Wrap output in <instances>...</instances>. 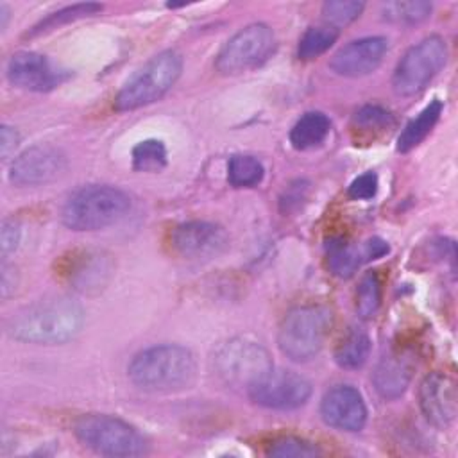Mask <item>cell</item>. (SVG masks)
I'll return each mask as SVG.
<instances>
[{
	"label": "cell",
	"instance_id": "1",
	"mask_svg": "<svg viewBox=\"0 0 458 458\" xmlns=\"http://www.w3.org/2000/svg\"><path fill=\"white\" fill-rule=\"evenodd\" d=\"M86 320L84 308L72 297L36 301L18 310L5 324V333L25 344L59 345L73 340Z\"/></svg>",
	"mask_w": 458,
	"mask_h": 458
},
{
	"label": "cell",
	"instance_id": "2",
	"mask_svg": "<svg viewBox=\"0 0 458 458\" xmlns=\"http://www.w3.org/2000/svg\"><path fill=\"white\" fill-rule=\"evenodd\" d=\"M129 379L145 392L172 394L190 388L197 376V361L190 349L161 344L140 351L127 367Z\"/></svg>",
	"mask_w": 458,
	"mask_h": 458
},
{
	"label": "cell",
	"instance_id": "3",
	"mask_svg": "<svg viewBox=\"0 0 458 458\" xmlns=\"http://www.w3.org/2000/svg\"><path fill=\"white\" fill-rule=\"evenodd\" d=\"M131 209V197L109 184H89L68 197L61 209L63 224L72 231H98L122 220Z\"/></svg>",
	"mask_w": 458,
	"mask_h": 458
},
{
	"label": "cell",
	"instance_id": "4",
	"mask_svg": "<svg viewBox=\"0 0 458 458\" xmlns=\"http://www.w3.org/2000/svg\"><path fill=\"white\" fill-rule=\"evenodd\" d=\"M331 327L333 313L327 306H295L281 320L277 331L279 351L292 361H308L322 351Z\"/></svg>",
	"mask_w": 458,
	"mask_h": 458
},
{
	"label": "cell",
	"instance_id": "5",
	"mask_svg": "<svg viewBox=\"0 0 458 458\" xmlns=\"http://www.w3.org/2000/svg\"><path fill=\"white\" fill-rule=\"evenodd\" d=\"M77 440L102 456L129 458L148 453L147 438L129 422L106 413H86L73 422Z\"/></svg>",
	"mask_w": 458,
	"mask_h": 458
},
{
	"label": "cell",
	"instance_id": "6",
	"mask_svg": "<svg viewBox=\"0 0 458 458\" xmlns=\"http://www.w3.org/2000/svg\"><path fill=\"white\" fill-rule=\"evenodd\" d=\"M182 72V57L175 50H163L138 68L114 97L116 111H132L163 98Z\"/></svg>",
	"mask_w": 458,
	"mask_h": 458
},
{
	"label": "cell",
	"instance_id": "7",
	"mask_svg": "<svg viewBox=\"0 0 458 458\" xmlns=\"http://www.w3.org/2000/svg\"><path fill=\"white\" fill-rule=\"evenodd\" d=\"M272 367V358L263 344L247 336H234L222 342L211 356L213 374L224 385L245 388V392Z\"/></svg>",
	"mask_w": 458,
	"mask_h": 458
},
{
	"label": "cell",
	"instance_id": "8",
	"mask_svg": "<svg viewBox=\"0 0 458 458\" xmlns=\"http://www.w3.org/2000/svg\"><path fill=\"white\" fill-rule=\"evenodd\" d=\"M447 61V45L440 36H428L410 47L397 63L392 86L401 97L420 93Z\"/></svg>",
	"mask_w": 458,
	"mask_h": 458
},
{
	"label": "cell",
	"instance_id": "9",
	"mask_svg": "<svg viewBox=\"0 0 458 458\" xmlns=\"http://www.w3.org/2000/svg\"><path fill=\"white\" fill-rule=\"evenodd\" d=\"M274 50V30L267 23H250L224 43L215 59V68L222 75H238L263 64Z\"/></svg>",
	"mask_w": 458,
	"mask_h": 458
},
{
	"label": "cell",
	"instance_id": "10",
	"mask_svg": "<svg viewBox=\"0 0 458 458\" xmlns=\"http://www.w3.org/2000/svg\"><path fill=\"white\" fill-rule=\"evenodd\" d=\"M247 395L268 410H295L311 397V383L293 370L272 367L247 390Z\"/></svg>",
	"mask_w": 458,
	"mask_h": 458
},
{
	"label": "cell",
	"instance_id": "11",
	"mask_svg": "<svg viewBox=\"0 0 458 458\" xmlns=\"http://www.w3.org/2000/svg\"><path fill=\"white\" fill-rule=\"evenodd\" d=\"M168 243L172 252L186 261H208L227 249L229 236L218 224L190 220L170 231Z\"/></svg>",
	"mask_w": 458,
	"mask_h": 458
},
{
	"label": "cell",
	"instance_id": "12",
	"mask_svg": "<svg viewBox=\"0 0 458 458\" xmlns=\"http://www.w3.org/2000/svg\"><path fill=\"white\" fill-rule=\"evenodd\" d=\"M66 168V156L50 145H34L16 156L9 168L14 186H41L57 179Z\"/></svg>",
	"mask_w": 458,
	"mask_h": 458
},
{
	"label": "cell",
	"instance_id": "13",
	"mask_svg": "<svg viewBox=\"0 0 458 458\" xmlns=\"http://www.w3.org/2000/svg\"><path fill=\"white\" fill-rule=\"evenodd\" d=\"M419 406L426 420L440 429L449 428L458 411V390L453 376L431 372L419 385Z\"/></svg>",
	"mask_w": 458,
	"mask_h": 458
},
{
	"label": "cell",
	"instance_id": "14",
	"mask_svg": "<svg viewBox=\"0 0 458 458\" xmlns=\"http://www.w3.org/2000/svg\"><path fill=\"white\" fill-rule=\"evenodd\" d=\"M320 417L335 429L356 433L367 422V406L354 386L335 385L320 401Z\"/></svg>",
	"mask_w": 458,
	"mask_h": 458
},
{
	"label": "cell",
	"instance_id": "15",
	"mask_svg": "<svg viewBox=\"0 0 458 458\" xmlns=\"http://www.w3.org/2000/svg\"><path fill=\"white\" fill-rule=\"evenodd\" d=\"M386 50L388 39L383 36L352 39L333 54L329 68L340 77H363L372 73L381 64Z\"/></svg>",
	"mask_w": 458,
	"mask_h": 458
},
{
	"label": "cell",
	"instance_id": "16",
	"mask_svg": "<svg viewBox=\"0 0 458 458\" xmlns=\"http://www.w3.org/2000/svg\"><path fill=\"white\" fill-rule=\"evenodd\" d=\"M7 79L13 86L25 91H50L64 81V72L57 70L48 57L21 50L11 55L7 63Z\"/></svg>",
	"mask_w": 458,
	"mask_h": 458
},
{
	"label": "cell",
	"instance_id": "17",
	"mask_svg": "<svg viewBox=\"0 0 458 458\" xmlns=\"http://www.w3.org/2000/svg\"><path fill=\"white\" fill-rule=\"evenodd\" d=\"M113 274V259L102 250H82L68 259L64 276L73 290L81 293L100 292Z\"/></svg>",
	"mask_w": 458,
	"mask_h": 458
},
{
	"label": "cell",
	"instance_id": "18",
	"mask_svg": "<svg viewBox=\"0 0 458 458\" xmlns=\"http://www.w3.org/2000/svg\"><path fill=\"white\" fill-rule=\"evenodd\" d=\"M411 370L410 360L403 354L383 356L372 372V385L379 397L386 401L399 399L411 381Z\"/></svg>",
	"mask_w": 458,
	"mask_h": 458
},
{
	"label": "cell",
	"instance_id": "19",
	"mask_svg": "<svg viewBox=\"0 0 458 458\" xmlns=\"http://www.w3.org/2000/svg\"><path fill=\"white\" fill-rule=\"evenodd\" d=\"M329 127L331 122L322 111H308L290 129V143L297 150L315 148L326 140Z\"/></svg>",
	"mask_w": 458,
	"mask_h": 458
},
{
	"label": "cell",
	"instance_id": "20",
	"mask_svg": "<svg viewBox=\"0 0 458 458\" xmlns=\"http://www.w3.org/2000/svg\"><path fill=\"white\" fill-rule=\"evenodd\" d=\"M442 102L440 100H431L415 118H411L404 129L401 131L399 138H397V150L399 152H410L413 150L417 145H420L426 136L433 131V127L437 125L440 114H442Z\"/></svg>",
	"mask_w": 458,
	"mask_h": 458
},
{
	"label": "cell",
	"instance_id": "21",
	"mask_svg": "<svg viewBox=\"0 0 458 458\" xmlns=\"http://www.w3.org/2000/svg\"><path fill=\"white\" fill-rule=\"evenodd\" d=\"M370 354V338L360 327H351L335 347V361L347 370L361 369Z\"/></svg>",
	"mask_w": 458,
	"mask_h": 458
},
{
	"label": "cell",
	"instance_id": "22",
	"mask_svg": "<svg viewBox=\"0 0 458 458\" xmlns=\"http://www.w3.org/2000/svg\"><path fill=\"white\" fill-rule=\"evenodd\" d=\"M365 261L363 250L349 243L345 238H331L326 243V263L333 276L351 277Z\"/></svg>",
	"mask_w": 458,
	"mask_h": 458
},
{
	"label": "cell",
	"instance_id": "23",
	"mask_svg": "<svg viewBox=\"0 0 458 458\" xmlns=\"http://www.w3.org/2000/svg\"><path fill=\"white\" fill-rule=\"evenodd\" d=\"M338 39V29L329 25H313L304 30L297 45V57L301 61H313L326 54Z\"/></svg>",
	"mask_w": 458,
	"mask_h": 458
},
{
	"label": "cell",
	"instance_id": "24",
	"mask_svg": "<svg viewBox=\"0 0 458 458\" xmlns=\"http://www.w3.org/2000/svg\"><path fill=\"white\" fill-rule=\"evenodd\" d=\"M265 168L254 156L236 154L227 163V181L234 188H252L263 181Z\"/></svg>",
	"mask_w": 458,
	"mask_h": 458
},
{
	"label": "cell",
	"instance_id": "25",
	"mask_svg": "<svg viewBox=\"0 0 458 458\" xmlns=\"http://www.w3.org/2000/svg\"><path fill=\"white\" fill-rule=\"evenodd\" d=\"M433 5L424 0L411 2H386L381 5V14L385 20L399 25H417L429 18Z\"/></svg>",
	"mask_w": 458,
	"mask_h": 458
},
{
	"label": "cell",
	"instance_id": "26",
	"mask_svg": "<svg viewBox=\"0 0 458 458\" xmlns=\"http://www.w3.org/2000/svg\"><path fill=\"white\" fill-rule=\"evenodd\" d=\"M168 163L166 147L161 140H143L132 148V168L136 172L156 174L161 172Z\"/></svg>",
	"mask_w": 458,
	"mask_h": 458
},
{
	"label": "cell",
	"instance_id": "27",
	"mask_svg": "<svg viewBox=\"0 0 458 458\" xmlns=\"http://www.w3.org/2000/svg\"><path fill=\"white\" fill-rule=\"evenodd\" d=\"M102 9H104L102 4H95V2H82V4L66 5V7H63L55 13H50L45 20H41L38 25H34L32 30L29 32V36H38V34L48 32L52 29H57L63 23H70V21H75L79 18L98 14Z\"/></svg>",
	"mask_w": 458,
	"mask_h": 458
},
{
	"label": "cell",
	"instance_id": "28",
	"mask_svg": "<svg viewBox=\"0 0 458 458\" xmlns=\"http://www.w3.org/2000/svg\"><path fill=\"white\" fill-rule=\"evenodd\" d=\"M392 125H394L392 113L376 104H367V106L360 107L352 116V129L360 136L381 134L386 129H390Z\"/></svg>",
	"mask_w": 458,
	"mask_h": 458
},
{
	"label": "cell",
	"instance_id": "29",
	"mask_svg": "<svg viewBox=\"0 0 458 458\" xmlns=\"http://www.w3.org/2000/svg\"><path fill=\"white\" fill-rule=\"evenodd\" d=\"M265 454L274 458H315V456H320L322 451L315 442H310L301 437L286 435L268 442Z\"/></svg>",
	"mask_w": 458,
	"mask_h": 458
},
{
	"label": "cell",
	"instance_id": "30",
	"mask_svg": "<svg viewBox=\"0 0 458 458\" xmlns=\"http://www.w3.org/2000/svg\"><path fill=\"white\" fill-rule=\"evenodd\" d=\"M381 306V281L376 272H367L356 290V313L372 318Z\"/></svg>",
	"mask_w": 458,
	"mask_h": 458
},
{
	"label": "cell",
	"instance_id": "31",
	"mask_svg": "<svg viewBox=\"0 0 458 458\" xmlns=\"http://www.w3.org/2000/svg\"><path fill=\"white\" fill-rule=\"evenodd\" d=\"M363 7L365 4L358 0H329L322 5V16L326 20V25L338 29L360 18Z\"/></svg>",
	"mask_w": 458,
	"mask_h": 458
},
{
	"label": "cell",
	"instance_id": "32",
	"mask_svg": "<svg viewBox=\"0 0 458 458\" xmlns=\"http://www.w3.org/2000/svg\"><path fill=\"white\" fill-rule=\"evenodd\" d=\"M377 191V175L374 172H365L358 175L347 188V195L354 200H369Z\"/></svg>",
	"mask_w": 458,
	"mask_h": 458
},
{
	"label": "cell",
	"instance_id": "33",
	"mask_svg": "<svg viewBox=\"0 0 458 458\" xmlns=\"http://www.w3.org/2000/svg\"><path fill=\"white\" fill-rule=\"evenodd\" d=\"M20 236H21L20 224L14 218H5L2 222V229H0V249H2L4 258H7L11 252H14L18 249Z\"/></svg>",
	"mask_w": 458,
	"mask_h": 458
},
{
	"label": "cell",
	"instance_id": "34",
	"mask_svg": "<svg viewBox=\"0 0 458 458\" xmlns=\"http://www.w3.org/2000/svg\"><path fill=\"white\" fill-rule=\"evenodd\" d=\"M20 145V134L14 127L11 125H2L0 127V152L4 159H9V156L16 150V147Z\"/></svg>",
	"mask_w": 458,
	"mask_h": 458
},
{
	"label": "cell",
	"instance_id": "35",
	"mask_svg": "<svg viewBox=\"0 0 458 458\" xmlns=\"http://www.w3.org/2000/svg\"><path fill=\"white\" fill-rule=\"evenodd\" d=\"M306 184L304 182H297V184H290L284 191V195L281 197V211L288 213L292 208H297L301 204V200L306 197Z\"/></svg>",
	"mask_w": 458,
	"mask_h": 458
},
{
	"label": "cell",
	"instance_id": "36",
	"mask_svg": "<svg viewBox=\"0 0 458 458\" xmlns=\"http://www.w3.org/2000/svg\"><path fill=\"white\" fill-rule=\"evenodd\" d=\"M0 270H2L0 272V293H2V299H7L16 290L18 274H16V268L13 265H7L5 261L2 263Z\"/></svg>",
	"mask_w": 458,
	"mask_h": 458
},
{
	"label": "cell",
	"instance_id": "37",
	"mask_svg": "<svg viewBox=\"0 0 458 458\" xmlns=\"http://www.w3.org/2000/svg\"><path fill=\"white\" fill-rule=\"evenodd\" d=\"M361 250H363L365 261H370V259H377V258L388 254L390 247H388V243H386L385 240L374 236V238H370V240L365 242V245L361 247Z\"/></svg>",
	"mask_w": 458,
	"mask_h": 458
},
{
	"label": "cell",
	"instance_id": "38",
	"mask_svg": "<svg viewBox=\"0 0 458 458\" xmlns=\"http://www.w3.org/2000/svg\"><path fill=\"white\" fill-rule=\"evenodd\" d=\"M7 20H9V7L5 4H0V27H2V30L7 27Z\"/></svg>",
	"mask_w": 458,
	"mask_h": 458
}]
</instances>
